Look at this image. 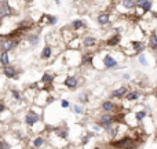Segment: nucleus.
<instances>
[{
  "mask_svg": "<svg viewBox=\"0 0 157 149\" xmlns=\"http://www.w3.org/2000/svg\"><path fill=\"white\" fill-rule=\"evenodd\" d=\"M65 84H66V87H69V88H74V87L77 86V80H76L74 76H68V77L65 79Z\"/></svg>",
  "mask_w": 157,
  "mask_h": 149,
  "instance_id": "1",
  "label": "nucleus"
},
{
  "mask_svg": "<svg viewBox=\"0 0 157 149\" xmlns=\"http://www.w3.org/2000/svg\"><path fill=\"white\" fill-rule=\"evenodd\" d=\"M104 64L106 68H113V66H116L117 65V62H116V59L115 58H112L110 55H106L104 58Z\"/></svg>",
  "mask_w": 157,
  "mask_h": 149,
  "instance_id": "2",
  "label": "nucleus"
},
{
  "mask_svg": "<svg viewBox=\"0 0 157 149\" xmlns=\"http://www.w3.org/2000/svg\"><path fill=\"white\" fill-rule=\"evenodd\" d=\"M39 120V116H37L36 113H28V116H26V123L28 124H35V123Z\"/></svg>",
  "mask_w": 157,
  "mask_h": 149,
  "instance_id": "3",
  "label": "nucleus"
},
{
  "mask_svg": "<svg viewBox=\"0 0 157 149\" xmlns=\"http://www.w3.org/2000/svg\"><path fill=\"white\" fill-rule=\"evenodd\" d=\"M112 120H113V117L110 116V115H105V116H102V119H101V124L105 126V127H108V126L112 124Z\"/></svg>",
  "mask_w": 157,
  "mask_h": 149,
  "instance_id": "4",
  "label": "nucleus"
},
{
  "mask_svg": "<svg viewBox=\"0 0 157 149\" xmlns=\"http://www.w3.org/2000/svg\"><path fill=\"white\" fill-rule=\"evenodd\" d=\"M15 69L13 68V66H8V65H6L4 68V74L6 76H8V77H15Z\"/></svg>",
  "mask_w": 157,
  "mask_h": 149,
  "instance_id": "5",
  "label": "nucleus"
},
{
  "mask_svg": "<svg viewBox=\"0 0 157 149\" xmlns=\"http://www.w3.org/2000/svg\"><path fill=\"white\" fill-rule=\"evenodd\" d=\"M102 109L106 111V112L113 111V109H115V104H113V102H110V101H105L104 104H102Z\"/></svg>",
  "mask_w": 157,
  "mask_h": 149,
  "instance_id": "6",
  "label": "nucleus"
},
{
  "mask_svg": "<svg viewBox=\"0 0 157 149\" xmlns=\"http://www.w3.org/2000/svg\"><path fill=\"white\" fill-rule=\"evenodd\" d=\"M7 14H10V7L4 1L3 4L0 6V15H7Z\"/></svg>",
  "mask_w": 157,
  "mask_h": 149,
  "instance_id": "7",
  "label": "nucleus"
},
{
  "mask_svg": "<svg viewBox=\"0 0 157 149\" xmlns=\"http://www.w3.org/2000/svg\"><path fill=\"white\" fill-rule=\"evenodd\" d=\"M98 22H99L101 25L109 24V15H108V14H101V15L98 17Z\"/></svg>",
  "mask_w": 157,
  "mask_h": 149,
  "instance_id": "8",
  "label": "nucleus"
},
{
  "mask_svg": "<svg viewBox=\"0 0 157 149\" xmlns=\"http://www.w3.org/2000/svg\"><path fill=\"white\" fill-rule=\"evenodd\" d=\"M127 93V87H120L119 90L113 91V97H123Z\"/></svg>",
  "mask_w": 157,
  "mask_h": 149,
  "instance_id": "9",
  "label": "nucleus"
},
{
  "mask_svg": "<svg viewBox=\"0 0 157 149\" xmlns=\"http://www.w3.org/2000/svg\"><path fill=\"white\" fill-rule=\"evenodd\" d=\"M123 6L126 8H132V7L136 6V1L135 0H123Z\"/></svg>",
  "mask_w": 157,
  "mask_h": 149,
  "instance_id": "10",
  "label": "nucleus"
},
{
  "mask_svg": "<svg viewBox=\"0 0 157 149\" xmlns=\"http://www.w3.org/2000/svg\"><path fill=\"white\" fill-rule=\"evenodd\" d=\"M97 40H95L94 37H87V39H84V46L85 47H91V46H94Z\"/></svg>",
  "mask_w": 157,
  "mask_h": 149,
  "instance_id": "11",
  "label": "nucleus"
},
{
  "mask_svg": "<svg viewBox=\"0 0 157 149\" xmlns=\"http://www.w3.org/2000/svg\"><path fill=\"white\" fill-rule=\"evenodd\" d=\"M141 7L145 11H150L152 10V1H150V0H145V1L141 4Z\"/></svg>",
  "mask_w": 157,
  "mask_h": 149,
  "instance_id": "12",
  "label": "nucleus"
},
{
  "mask_svg": "<svg viewBox=\"0 0 157 149\" xmlns=\"http://www.w3.org/2000/svg\"><path fill=\"white\" fill-rule=\"evenodd\" d=\"M17 44V42H4V43H1V47L4 48V50H10V48H13L14 46Z\"/></svg>",
  "mask_w": 157,
  "mask_h": 149,
  "instance_id": "13",
  "label": "nucleus"
},
{
  "mask_svg": "<svg viewBox=\"0 0 157 149\" xmlns=\"http://www.w3.org/2000/svg\"><path fill=\"white\" fill-rule=\"evenodd\" d=\"M139 97V93H136V91H132V93H130V94H127V100L128 101H134V100H136Z\"/></svg>",
  "mask_w": 157,
  "mask_h": 149,
  "instance_id": "14",
  "label": "nucleus"
},
{
  "mask_svg": "<svg viewBox=\"0 0 157 149\" xmlns=\"http://www.w3.org/2000/svg\"><path fill=\"white\" fill-rule=\"evenodd\" d=\"M119 40H120V37L115 36V37H112V39H109V40H108V44H109V46H116V44L119 43Z\"/></svg>",
  "mask_w": 157,
  "mask_h": 149,
  "instance_id": "15",
  "label": "nucleus"
},
{
  "mask_svg": "<svg viewBox=\"0 0 157 149\" xmlns=\"http://www.w3.org/2000/svg\"><path fill=\"white\" fill-rule=\"evenodd\" d=\"M50 55H51V48H50V47H46L44 50H43L42 57H43V58H48Z\"/></svg>",
  "mask_w": 157,
  "mask_h": 149,
  "instance_id": "16",
  "label": "nucleus"
},
{
  "mask_svg": "<svg viewBox=\"0 0 157 149\" xmlns=\"http://www.w3.org/2000/svg\"><path fill=\"white\" fill-rule=\"evenodd\" d=\"M1 64H3V65H8V54L6 53V51L1 54Z\"/></svg>",
  "mask_w": 157,
  "mask_h": 149,
  "instance_id": "17",
  "label": "nucleus"
},
{
  "mask_svg": "<svg viewBox=\"0 0 157 149\" xmlns=\"http://www.w3.org/2000/svg\"><path fill=\"white\" fill-rule=\"evenodd\" d=\"M130 142V139L127 138V139H121L120 142H113V146H124V145H127Z\"/></svg>",
  "mask_w": 157,
  "mask_h": 149,
  "instance_id": "18",
  "label": "nucleus"
},
{
  "mask_svg": "<svg viewBox=\"0 0 157 149\" xmlns=\"http://www.w3.org/2000/svg\"><path fill=\"white\" fill-rule=\"evenodd\" d=\"M43 142H44L43 138H36V139H35V142H33V145H35L36 148H39V146H42V145H43Z\"/></svg>",
  "mask_w": 157,
  "mask_h": 149,
  "instance_id": "19",
  "label": "nucleus"
},
{
  "mask_svg": "<svg viewBox=\"0 0 157 149\" xmlns=\"http://www.w3.org/2000/svg\"><path fill=\"white\" fill-rule=\"evenodd\" d=\"M150 44L154 46V47H157V36L156 35H152V37H150Z\"/></svg>",
  "mask_w": 157,
  "mask_h": 149,
  "instance_id": "20",
  "label": "nucleus"
},
{
  "mask_svg": "<svg viewBox=\"0 0 157 149\" xmlns=\"http://www.w3.org/2000/svg\"><path fill=\"white\" fill-rule=\"evenodd\" d=\"M52 80V76H50V74H44L43 76V83H50Z\"/></svg>",
  "mask_w": 157,
  "mask_h": 149,
  "instance_id": "21",
  "label": "nucleus"
},
{
  "mask_svg": "<svg viewBox=\"0 0 157 149\" xmlns=\"http://www.w3.org/2000/svg\"><path fill=\"white\" fill-rule=\"evenodd\" d=\"M145 116H146V112H138L136 113V120H142Z\"/></svg>",
  "mask_w": 157,
  "mask_h": 149,
  "instance_id": "22",
  "label": "nucleus"
},
{
  "mask_svg": "<svg viewBox=\"0 0 157 149\" xmlns=\"http://www.w3.org/2000/svg\"><path fill=\"white\" fill-rule=\"evenodd\" d=\"M81 26H83V21L77 19V21L73 22V28H76V29H77V28H81Z\"/></svg>",
  "mask_w": 157,
  "mask_h": 149,
  "instance_id": "23",
  "label": "nucleus"
},
{
  "mask_svg": "<svg viewBox=\"0 0 157 149\" xmlns=\"http://www.w3.org/2000/svg\"><path fill=\"white\" fill-rule=\"evenodd\" d=\"M139 62H141L142 65H147L146 58H145V54H141V55H139Z\"/></svg>",
  "mask_w": 157,
  "mask_h": 149,
  "instance_id": "24",
  "label": "nucleus"
},
{
  "mask_svg": "<svg viewBox=\"0 0 157 149\" xmlns=\"http://www.w3.org/2000/svg\"><path fill=\"white\" fill-rule=\"evenodd\" d=\"M134 48H135V50H142L143 46H142L141 43H134Z\"/></svg>",
  "mask_w": 157,
  "mask_h": 149,
  "instance_id": "25",
  "label": "nucleus"
},
{
  "mask_svg": "<svg viewBox=\"0 0 157 149\" xmlns=\"http://www.w3.org/2000/svg\"><path fill=\"white\" fill-rule=\"evenodd\" d=\"M58 135H61V137H66V135H68V133H66V131L63 133V130H59V131H58Z\"/></svg>",
  "mask_w": 157,
  "mask_h": 149,
  "instance_id": "26",
  "label": "nucleus"
},
{
  "mask_svg": "<svg viewBox=\"0 0 157 149\" xmlns=\"http://www.w3.org/2000/svg\"><path fill=\"white\" fill-rule=\"evenodd\" d=\"M74 112H77V113H83V109H81V107H74Z\"/></svg>",
  "mask_w": 157,
  "mask_h": 149,
  "instance_id": "27",
  "label": "nucleus"
},
{
  "mask_svg": "<svg viewBox=\"0 0 157 149\" xmlns=\"http://www.w3.org/2000/svg\"><path fill=\"white\" fill-rule=\"evenodd\" d=\"M29 40H31V42H33V44H36V42H37V37H36V36L29 37Z\"/></svg>",
  "mask_w": 157,
  "mask_h": 149,
  "instance_id": "28",
  "label": "nucleus"
},
{
  "mask_svg": "<svg viewBox=\"0 0 157 149\" xmlns=\"http://www.w3.org/2000/svg\"><path fill=\"white\" fill-rule=\"evenodd\" d=\"M50 22H51V24H55V22H57V17H54V18H50Z\"/></svg>",
  "mask_w": 157,
  "mask_h": 149,
  "instance_id": "29",
  "label": "nucleus"
},
{
  "mask_svg": "<svg viewBox=\"0 0 157 149\" xmlns=\"http://www.w3.org/2000/svg\"><path fill=\"white\" fill-rule=\"evenodd\" d=\"M68 105H69V104H68V101H62V107H63V108H66V107H68Z\"/></svg>",
  "mask_w": 157,
  "mask_h": 149,
  "instance_id": "30",
  "label": "nucleus"
},
{
  "mask_svg": "<svg viewBox=\"0 0 157 149\" xmlns=\"http://www.w3.org/2000/svg\"><path fill=\"white\" fill-rule=\"evenodd\" d=\"M13 94H14V97H15L17 100H18V98H19V95H18V93H17V91H13Z\"/></svg>",
  "mask_w": 157,
  "mask_h": 149,
  "instance_id": "31",
  "label": "nucleus"
},
{
  "mask_svg": "<svg viewBox=\"0 0 157 149\" xmlns=\"http://www.w3.org/2000/svg\"><path fill=\"white\" fill-rule=\"evenodd\" d=\"M1 111H4V107H3V105H0V112Z\"/></svg>",
  "mask_w": 157,
  "mask_h": 149,
  "instance_id": "32",
  "label": "nucleus"
},
{
  "mask_svg": "<svg viewBox=\"0 0 157 149\" xmlns=\"http://www.w3.org/2000/svg\"><path fill=\"white\" fill-rule=\"evenodd\" d=\"M55 1H57V3H59V0H55Z\"/></svg>",
  "mask_w": 157,
  "mask_h": 149,
  "instance_id": "33",
  "label": "nucleus"
},
{
  "mask_svg": "<svg viewBox=\"0 0 157 149\" xmlns=\"http://www.w3.org/2000/svg\"><path fill=\"white\" fill-rule=\"evenodd\" d=\"M74 1H80V0H74Z\"/></svg>",
  "mask_w": 157,
  "mask_h": 149,
  "instance_id": "34",
  "label": "nucleus"
},
{
  "mask_svg": "<svg viewBox=\"0 0 157 149\" xmlns=\"http://www.w3.org/2000/svg\"><path fill=\"white\" fill-rule=\"evenodd\" d=\"M1 146H3V145H1V144H0V148H1Z\"/></svg>",
  "mask_w": 157,
  "mask_h": 149,
  "instance_id": "35",
  "label": "nucleus"
},
{
  "mask_svg": "<svg viewBox=\"0 0 157 149\" xmlns=\"http://www.w3.org/2000/svg\"><path fill=\"white\" fill-rule=\"evenodd\" d=\"M28 1H32V0H28Z\"/></svg>",
  "mask_w": 157,
  "mask_h": 149,
  "instance_id": "36",
  "label": "nucleus"
}]
</instances>
